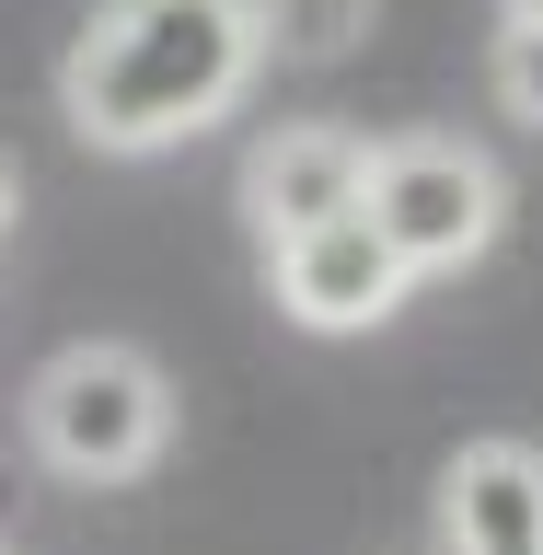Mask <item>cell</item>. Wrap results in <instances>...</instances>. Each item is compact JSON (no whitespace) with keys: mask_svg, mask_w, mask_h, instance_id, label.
<instances>
[{"mask_svg":"<svg viewBox=\"0 0 543 555\" xmlns=\"http://www.w3.org/2000/svg\"><path fill=\"white\" fill-rule=\"evenodd\" d=\"M255 69H267L255 0H93V24L59 59V104L93 151L151 163L173 139L220 128Z\"/></svg>","mask_w":543,"mask_h":555,"instance_id":"obj_1","label":"cell"},{"mask_svg":"<svg viewBox=\"0 0 543 555\" xmlns=\"http://www.w3.org/2000/svg\"><path fill=\"white\" fill-rule=\"evenodd\" d=\"M24 440H35V463L69 475V486H128V475H151L163 440H173V382H163V359L128 347V336L59 347V359L24 382Z\"/></svg>","mask_w":543,"mask_h":555,"instance_id":"obj_2","label":"cell"},{"mask_svg":"<svg viewBox=\"0 0 543 555\" xmlns=\"http://www.w3.org/2000/svg\"><path fill=\"white\" fill-rule=\"evenodd\" d=\"M371 232L405 255V278H451L509 232V173L451 128L371 139Z\"/></svg>","mask_w":543,"mask_h":555,"instance_id":"obj_3","label":"cell"},{"mask_svg":"<svg viewBox=\"0 0 543 555\" xmlns=\"http://www.w3.org/2000/svg\"><path fill=\"white\" fill-rule=\"evenodd\" d=\"M359 208H371V139L336 128V116H289L243 151V220L267 255L324 232V220H359Z\"/></svg>","mask_w":543,"mask_h":555,"instance_id":"obj_4","label":"cell"},{"mask_svg":"<svg viewBox=\"0 0 543 555\" xmlns=\"http://www.w3.org/2000/svg\"><path fill=\"white\" fill-rule=\"evenodd\" d=\"M267 289H277L289 324H312V336H371V324L405 312L416 278H405V255L371 232V208H359V220H324V232L277 243V255H267Z\"/></svg>","mask_w":543,"mask_h":555,"instance_id":"obj_5","label":"cell"},{"mask_svg":"<svg viewBox=\"0 0 543 555\" xmlns=\"http://www.w3.org/2000/svg\"><path fill=\"white\" fill-rule=\"evenodd\" d=\"M451 555H543V451L532 440H463L440 475Z\"/></svg>","mask_w":543,"mask_h":555,"instance_id":"obj_6","label":"cell"},{"mask_svg":"<svg viewBox=\"0 0 543 555\" xmlns=\"http://www.w3.org/2000/svg\"><path fill=\"white\" fill-rule=\"evenodd\" d=\"M371 12L382 0H255V35L277 69H347L371 47Z\"/></svg>","mask_w":543,"mask_h":555,"instance_id":"obj_7","label":"cell"},{"mask_svg":"<svg viewBox=\"0 0 543 555\" xmlns=\"http://www.w3.org/2000/svg\"><path fill=\"white\" fill-rule=\"evenodd\" d=\"M486 93L509 104L520 128H543V24H497V47H486Z\"/></svg>","mask_w":543,"mask_h":555,"instance_id":"obj_8","label":"cell"},{"mask_svg":"<svg viewBox=\"0 0 543 555\" xmlns=\"http://www.w3.org/2000/svg\"><path fill=\"white\" fill-rule=\"evenodd\" d=\"M497 24H543V0H497Z\"/></svg>","mask_w":543,"mask_h":555,"instance_id":"obj_9","label":"cell"},{"mask_svg":"<svg viewBox=\"0 0 543 555\" xmlns=\"http://www.w3.org/2000/svg\"><path fill=\"white\" fill-rule=\"evenodd\" d=\"M12 197H24V185H12V163H0V232H12Z\"/></svg>","mask_w":543,"mask_h":555,"instance_id":"obj_10","label":"cell"}]
</instances>
